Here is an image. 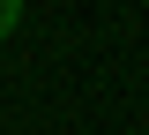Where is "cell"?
<instances>
[{
  "mask_svg": "<svg viewBox=\"0 0 149 135\" xmlns=\"http://www.w3.org/2000/svg\"><path fill=\"white\" fill-rule=\"evenodd\" d=\"M15 30H22V0H0V45L15 38Z\"/></svg>",
  "mask_w": 149,
  "mask_h": 135,
  "instance_id": "cell-1",
  "label": "cell"
}]
</instances>
